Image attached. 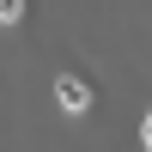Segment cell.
<instances>
[{"instance_id":"6da1fadb","label":"cell","mask_w":152,"mask_h":152,"mask_svg":"<svg viewBox=\"0 0 152 152\" xmlns=\"http://www.w3.org/2000/svg\"><path fill=\"white\" fill-rule=\"evenodd\" d=\"M55 104L67 110V116H85V110H91V91H85L73 73H61V79H55Z\"/></svg>"},{"instance_id":"7a4b0ae2","label":"cell","mask_w":152,"mask_h":152,"mask_svg":"<svg viewBox=\"0 0 152 152\" xmlns=\"http://www.w3.org/2000/svg\"><path fill=\"white\" fill-rule=\"evenodd\" d=\"M24 18V0H0V24H18Z\"/></svg>"},{"instance_id":"3957f363","label":"cell","mask_w":152,"mask_h":152,"mask_svg":"<svg viewBox=\"0 0 152 152\" xmlns=\"http://www.w3.org/2000/svg\"><path fill=\"white\" fill-rule=\"evenodd\" d=\"M140 140H146V152H152V110H146V122H140Z\"/></svg>"}]
</instances>
